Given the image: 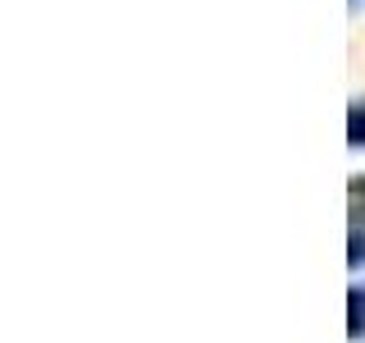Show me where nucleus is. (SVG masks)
Listing matches in <instances>:
<instances>
[{
    "instance_id": "obj_3",
    "label": "nucleus",
    "mask_w": 365,
    "mask_h": 343,
    "mask_svg": "<svg viewBox=\"0 0 365 343\" xmlns=\"http://www.w3.org/2000/svg\"><path fill=\"white\" fill-rule=\"evenodd\" d=\"M347 197H351V215H365V179H351V188H347Z\"/></svg>"
},
{
    "instance_id": "obj_1",
    "label": "nucleus",
    "mask_w": 365,
    "mask_h": 343,
    "mask_svg": "<svg viewBox=\"0 0 365 343\" xmlns=\"http://www.w3.org/2000/svg\"><path fill=\"white\" fill-rule=\"evenodd\" d=\"M347 307H351V320H347V334H351V339H361V334H365V293H361V289H351V297H347Z\"/></svg>"
},
{
    "instance_id": "obj_2",
    "label": "nucleus",
    "mask_w": 365,
    "mask_h": 343,
    "mask_svg": "<svg viewBox=\"0 0 365 343\" xmlns=\"http://www.w3.org/2000/svg\"><path fill=\"white\" fill-rule=\"evenodd\" d=\"M347 142L351 146H365V101H356L347 114Z\"/></svg>"
},
{
    "instance_id": "obj_4",
    "label": "nucleus",
    "mask_w": 365,
    "mask_h": 343,
    "mask_svg": "<svg viewBox=\"0 0 365 343\" xmlns=\"http://www.w3.org/2000/svg\"><path fill=\"white\" fill-rule=\"evenodd\" d=\"M347 261H351V266H361V261H365V234H361V229L351 234V252H347Z\"/></svg>"
}]
</instances>
